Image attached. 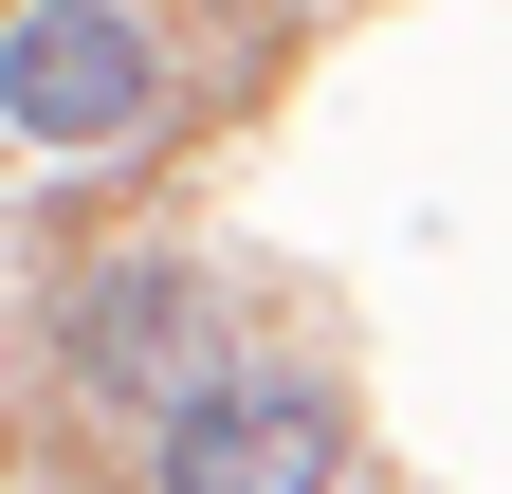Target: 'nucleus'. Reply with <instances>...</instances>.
<instances>
[{
	"label": "nucleus",
	"mask_w": 512,
	"mask_h": 494,
	"mask_svg": "<svg viewBox=\"0 0 512 494\" xmlns=\"http://www.w3.org/2000/svg\"><path fill=\"white\" fill-rule=\"evenodd\" d=\"M165 110V19L147 0H19L0 19V129L19 147H128Z\"/></svg>",
	"instance_id": "nucleus-1"
},
{
	"label": "nucleus",
	"mask_w": 512,
	"mask_h": 494,
	"mask_svg": "<svg viewBox=\"0 0 512 494\" xmlns=\"http://www.w3.org/2000/svg\"><path fill=\"white\" fill-rule=\"evenodd\" d=\"M165 494H348V403L330 385H183Z\"/></svg>",
	"instance_id": "nucleus-2"
},
{
	"label": "nucleus",
	"mask_w": 512,
	"mask_h": 494,
	"mask_svg": "<svg viewBox=\"0 0 512 494\" xmlns=\"http://www.w3.org/2000/svg\"><path fill=\"white\" fill-rule=\"evenodd\" d=\"M202 348H220V275H202V257H110V275L74 293V385H92V403H183Z\"/></svg>",
	"instance_id": "nucleus-3"
}]
</instances>
